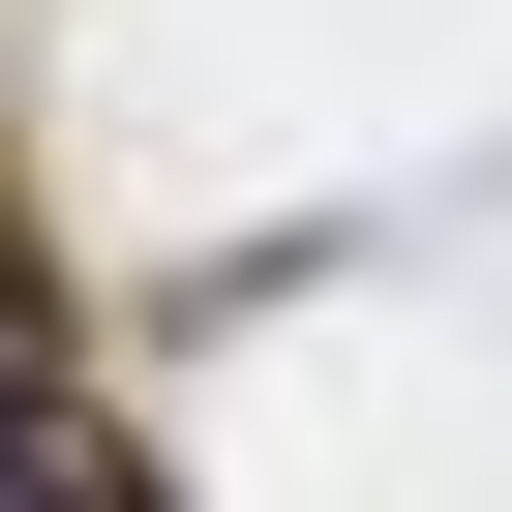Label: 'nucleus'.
Wrapping results in <instances>:
<instances>
[{"label":"nucleus","instance_id":"obj_1","mask_svg":"<svg viewBox=\"0 0 512 512\" xmlns=\"http://www.w3.org/2000/svg\"><path fill=\"white\" fill-rule=\"evenodd\" d=\"M0 512H181V482L121 452V392H91V332H61L31 241H0Z\"/></svg>","mask_w":512,"mask_h":512}]
</instances>
